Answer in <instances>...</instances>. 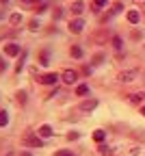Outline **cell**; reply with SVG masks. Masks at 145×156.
<instances>
[{"mask_svg":"<svg viewBox=\"0 0 145 156\" xmlns=\"http://www.w3.org/2000/svg\"><path fill=\"white\" fill-rule=\"evenodd\" d=\"M76 78H78V74H76L74 69H65L63 74H61V80H63L65 85H74V83H76Z\"/></svg>","mask_w":145,"mask_h":156,"instance_id":"obj_1","label":"cell"},{"mask_svg":"<svg viewBox=\"0 0 145 156\" xmlns=\"http://www.w3.org/2000/svg\"><path fill=\"white\" fill-rule=\"evenodd\" d=\"M24 143H26V145H33V147H41L39 134H33V132H28V134L24 136Z\"/></svg>","mask_w":145,"mask_h":156,"instance_id":"obj_2","label":"cell"},{"mask_svg":"<svg viewBox=\"0 0 145 156\" xmlns=\"http://www.w3.org/2000/svg\"><path fill=\"white\" fill-rule=\"evenodd\" d=\"M58 78H61V76H56V74H52V72H50V74H44V76L39 78V80H41V85H56Z\"/></svg>","mask_w":145,"mask_h":156,"instance_id":"obj_3","label":"cell"},{"mask_svg":"<svg viewBox=\"0 0 145 156\" xmlns=\"http://www.w3.org/2000/svg\"><path fill=\"white\" fill-rule=\"evenodd\" d=\"M134 76H136V69H128V72L119 74V80L121 83H130V80H134Z\"/></svg>","mask_w":145,"mask_h":156,"instance_id":"obj_4","label":"cell"},{"mask_svg":"<svg viewBox=\"0 0 145 156\" xmlns=\"http://www.w3.org/2000/svg\"><path fill=\"white\" fill-rule=\"evenodd\" d=\"M5 54L7 56H17L19 54V46L17 44H7L5 46Z\"/></svg>","mask_w":145,"mask_h":156,"instance_id":"obj_5","label":"cell"},{"mask_svg":"<svg viewBox=\"0 0 145 156\" xmlns=\"http://www.w3.org/2000/svg\"><path fill=\"white\" fill-rule=\"evenodd\" d=\"M82 28H85V22H82L80 17H78V20H72V24H69V30H72V33H80Z\"/></svg>","mask_w":145,"mask_h":156,"instance_id":"obj_6","label":"cell"},{"mask_svg":"<svg viewBox=\"0 0 145 156\" xmlns=\"http://www.w3.org/2000/svg\"><path fill=\"white\" fill-rule=\"evenodd\" d=\"M95 106H97V100H93V98H91V100H85V102L80 104V111H93Z\"/></svg>","mask_w":145,"mask_h":156,"instance_id":"obj_7","label":"cell"},{"mask_svg":"<svg viewBox=\"0 0 145 156\" xmlns=\"http://www.w3.org/2000/svg\"><path fill=\"white\" fill-rule=\"evenodd\" d=\"M37 134H39V136H52V126H48V124H44V126H39Z\"/></svg>","mask_w":145,"mask_h":156,"instance_id":"obj_8","label":"cell"},{"mask_svg":"<svg viewBox=\"0 0 145 156\" xmlns=\"http://www.w3.org/2000/svg\"><path fill=\"white\" fill-rule=\"evenodd\" d=\"M139 17H141L139 11H128V22L130 24H139Z\"/></svg>","mask_w":145,"mask_h":156,"instance_id":"obj_9","label":"cell"},{"mask_svg":"<svg viewBox=\"0 0 145 156\" xmlns=\"http://www.w3.org/2000/svg\"><path fill=\"white\" fill-rule=\"evenodd\" d=\"M82 11H85V5H82V2H80V0H78V2H74V5H72V13H76V15H80Z\"/></svg>","mask_w":145,"mask_h":156,"instance_id":"obj_10","label":"cell"},{"mask_svg":"<svg viewBox=\"0 0 145 156\" xmlns=\"http://www.w3.org/2000/svg\"><path fill=\"white\" fill-rule=\"evenodd\" d=\"M39 63H41V65H48V63H50V54H48V50H44V52L39 54Z\"/></svg>","mask_w":145,"mask_h":156,"instance_id":"obj_11","label":"cell"},{"mask_svg":"<svg viewBox=\"0 0 145 156\" xmlns=\"http://www.w3.org/2000/svg\"><path fill=\"white\" fill-rule=\"evenodd\" d=\"M104 136H106V132H104V130H95V132H93V139H95L97 143L104 141Z\"/></svg>","mask_w":145,"mask_h":156,"instance_id":"obj_12","label":"cell"},{"mask_svg":"<svg viewBox=\"0 0 145 156\" xmlns=\"http://www.w3.org/2000/svg\"><path fill=\"white\" fill-rule=\"evenodd\" d=\"M87 93H89V87H87V85H78L76 95H87Z\"/></svg>","mask_w":145,"mask_h":156,"instance_id":"obj_13","label":"cell"},{"mask_svg":"<svg viewBox=\"0 0 145 156\" xmlns=\"http://www.w3.org/2000/svg\"><path fill=\"white\" fill-rule=\"evenodd\" d=\"M141 100H143V93H132V95H130V102H132V104H139Z\"/></svg>","mask_w":145,"mask_h":156,"instance_id":"obj_14","label":"cell"},{"mask_svg":"<svg viewBox=\"0 0 145 156\" xmlns=\"http://www.w3.org/2000/svg\"><path fill=\"white\" fill-rule=\"evenodd\" d=\"M9 124V115L5 111H0V126H7Z\"/></svg>","mask_w":145,"mask_h":156,"instance_id":"obj_15","label":"cell"},{"mask_svg":"<svg viewBox=\"0 0 145 156\" xmlns=\"http://www.w3.org/2000/svg\"><path fill=\"white\" fill-rule=\"evenodd\" d=\"M9 22H11V24H19V22H22V15H19V13H13V15L9 17Z\"/></svg>","mask_w":145,"mask_h":156,"instance_id":"obj_16","label":"cell"},{"mask_svg":"<svg viewBox=\"0 0 145 156\" xmlns=\"http://www.w3.org/2000/svg\"><path fill=\"white\" fill-rule=\"evenodd\" d=\"M72 56H74V58H80V56H82V48L74 46V48H72Z\"/></svg>","mask_w":145,"mask_h":156,"instance_id":"obj_17","label":"cell"},{"mask_svg":"<svg viewBox=\"0 0 145 156\" xmlns=\"http://www.w3.org/2000/svg\"><path fill=\"white\" fill-rule=\"evenodd\" d=\"M121 44H123V41H121V37H119V35H115V37H113V48H117V50H119V48H121Z\"/></svg>","mask_w":145,"mask_h":156,"instance_id":"obj_18","label":"cell"},{"mask_svg":"<svg viewBox=\"0 0 145 156\" xmlns=\"http://www.w3.org/2000/svg\"><path fill=\"white\" fill-rule=\"evenodd\" d=\"M100 152H102V156H111V154H113V150L106 147V145H100Z\"/></svg>","mask_w":145,"mask_h":156,"instance_id":"obj_19","label":"cell"},{"mask_svg":"<svg viewBox=\"0 0 145 156\" xmlns=\"http://www.w3.org/2000/svg\"><path fill=\"white\" fill-rule=\"evenodd\" d=\"M17 102H19V104L26 102V93H24V91H17Z\"/></svg>","mask_w":145,"mask_h":156,"instance_id":"obj_20","label":"cell"},{"mask_svg":"<svg viewBox=\"0 0 145 156\" xmlns=\"http://www.w3.org/2000/svg\"><path fill=\"white\" fill-rule=\"evenodd\" d=\"M54 156H74V152H69V150H61V152H56Z\"/></svg>","mask_w":145,"mask_h":156,"instance_id":"obj_21","label":"cell"},{"mask_svg":"<svg viewBox=\"0 0 145 156\" xmlns=\"http://www.w3.org/2000/svg\"><path fill=\"white\" fill-rule=\"evenodd\" d=\"M93 5L100 9V7H106V0H93Z\"/></svg>","mask_w":145,"mask_h":156,"instance_id":"obj_22","label":"cell"},{"mask_svg":"<svg viewBox=\"0 0 145 156\" xmlns=\"http://www.w3.org/2000/svg\"><path fill=\"white\" fill-rule=\"evenodd\" d=\"M102 58H104L102 54H95V56H93V63H95V65H97V63H102Z\"/></svg>","mask_w":145,"mask_h":156,"instance_id":"obj_23","label":"cell"},{"mask_svg":"<svg viewBox=\"0 0 145 156\" xmlns=\"http://www.w3.org/2000/svg\"><path fill=\"white\" fill-rule=\"evenodd\" d=\"M61 17H63V11L56 9V11H54V20H61Z\"/></svg>","mask_w":145,"mask_h":156,"instance_id":"obj_24","label":"cell"},{"mask_svg":"<svg viewBox=\"0 0 145 156\" xmlns=\"http://www.w3.org/2000/svg\"><path fill=\"white\" fill-rule=\"evenodd\" d=\"M121 9H123V7H121V5H119V2H117V5H115V7H113V13H119V11H121Z\"/></svg>","mask_w":145,"mask_h":156,"instance_id":"obj_25","label":"cell"},{"mask_svg":"<svg viewBox=\"0 0 145 156\" xmlns=\"http://www.w3.org/2000/svg\"><path fill=\"white\" fill-rule=\"evenodd\" d=\"M19 156H30V152H22V154H19Z\"/></svg>","mask_w":145,"mask_h":156,"instance_id":"obj_26","label":"cell"},{"mask_svg":"<svg viewBox=\"0 0 145 156\" xmlns=\"http://www.w3.org/2000/svg\"><path fill=\"white\" fill-rule=\"evenodd\" d=\"M141 115H143V117H145V106H141Z\"/></svg>","mask_w":145,"mask_h":156,"instance_id":"obj_27","label":"cell"},{"mask_svg":"<svg viewBox=\"0 0 145 156\" xmlns=\"http://www.w3.org/2000/svg\"><path fill=\"white\" fill-rule=\"evenodd\" d=\"M22 2H33V0H22Z\"/></svg>","mask_w":145,"mask_h":156,"instance_id":"obj_28","label":"cell"},{"mask_svg":"<svg viewBox=\"0 0 145 156\" xmlns=\"http://www.w3.org/2000/svg\"><path fill=\"white\" fill-rule=\"evenodd\" d=\"M2 67H5V65H2V61H0V69H2Z\"/></svg>","mask_w":145,"mask_h":156,"instance_id":"obj_29","label":"cell"},{"mask_svg":"<svg viewBox=\"0 0 145 156\" xmlns=\"http://www.w3.org/2000/svg\"><path fill=\"white\" fill-rule=\"evenodd\" d=\"M134 2H141V0H134Z\"/></svg>","mask_w":145,"mask_h":156,"instance_id":"obj_30","label":"cell"},{"mask_svg":"<svg viewBox=\"0 0 145 156\" xmlns=\"http://www.w3.org/2000/svg\"><path fill=\"white\" fill-rule=\"evenodd\" d=\"M7 156H11V154H7Z\"/></svg>","mask_w":145,"mask_h":156,"instance_id":"obj_31","label":"cell"}]
</instances>
